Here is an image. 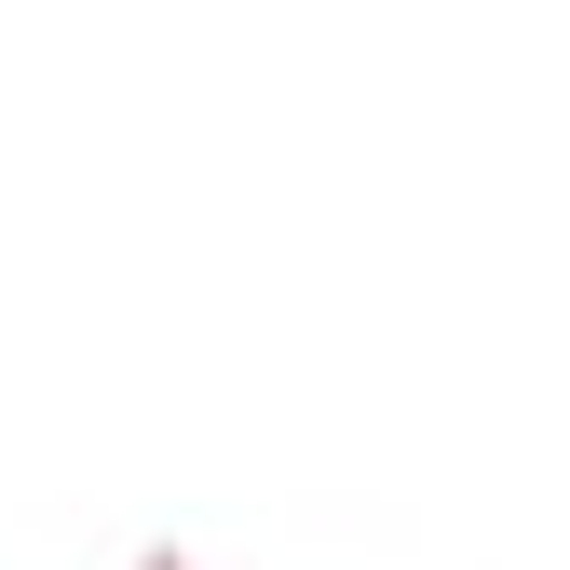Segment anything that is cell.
Here are the masks:
<instances>
[{"mask_svg":"<svg viewBox=\"0 0 570 570\" xmlns=\"http://www.w3.org/2000/svg\"><path fill=\"white\" fill-rule=\"evenodd\" d=\"M150 570H190V557H150Z\"/></svg>","mask_w":570,"mask_h":570,"instance_id":"6da1fadb","label":"cell"}]
</instances>
